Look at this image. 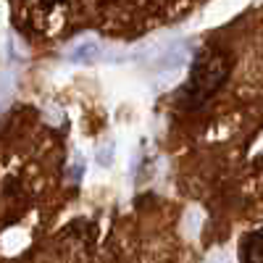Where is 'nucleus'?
Returning a JSON list of instances; mask_svg holds the SVG:
<instances>
[{"label": "nucleus", "instance_id": "obj_1", "mask_svg": "<svg viewBox=\"0 0 263 263\" xmlns=\"http://www.w3.org/2000/svg\"><path fill=\"white\" fill-rule=\"evenodd\" d=\"M229 77V61L227 55L216 53V50H203L197 53L195 58V66H192V74L184 84V90L179 95L182 105L195 111V108L205 105L218 90H221V84L227 82Z\"/></svg>", "mask_w": 263, "mask_h": 263}, {"label": "nucleus", "instance_id": "obj_3", "mask_svg": "<svg viewBox=\"0 0 263 263\" xmlns=\"http://www.w3.org/2000/svg\"><path fill=\"white\" fill-rule=\"evenodd\" d=\"M42 3H45V6L50 8V6H55V3H61V0H42Z\"/></svg>", "mask_w": 263, "mask_h": 263}, {"label": "nucleus", "instance_id": "obj_2", "mask_svg": "<svg viewBox=\"0 0 263 263\" xmlns=\"http://www.w3.org/2000/svg\"><path fill=\"white\" fill-rule=\"evenodd\" d=\"M242 258L245 260H263V229L250 234L242 245Z\"/></svg>", "mask_w": 263, "mask_h": 263}]
</instances>
